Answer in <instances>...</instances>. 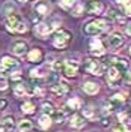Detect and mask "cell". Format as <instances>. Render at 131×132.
I'll use <instances>...</instances> for the list:
<instances>
[{"label":"cell","mask_w":131,"mask_h":132,"mask_svg":"<svg viewBox=\"0 0 131 132\" xmlns=\"http://www.w3.org/2000/svg\"><path fill=\"white\" fill-rule=\"evenodd\" d=\"M107 27V21L106 20H95V21H90L84 26L83 32L88 33V35H98L103 30H106Z\"/></svg>","instance_id":"obj_1"},{"label":"cell","mask_w":131,"mask_h":132,"mask_svg":"<svg viewBox=\"0 0 131 132\" xmlns=\"http://www.w3.org/2000/svg\"><path fill=\"white\" fill-rule=\"evenodd\" d=\"M69 39H71L69 32H66L63 29H59L57 32L54 33V36H53V45L56 48H65L68 45V42H69Z\"/></svg>","instance_id":"obj_2"},{"label":"cell","mask_w":131,"mask_h":132,"mask_svg":"<svg viewBox=\"0 0 131 132\" xmlns=\"http://www.w3.org/2000/svg\"><path fill=\"white\" fill-rule=\"evenodd\" d=\"M84 69L92 75H103L104 72V66L98 59H88L84 62Z\"/></svg>","instance_id":"obj_3"},{"label":"cell","mask_w":131,"mask_h":132,"mask_svg":"<svg viewBox=\"0 0 131 132\" xmlns=\"http://www.w3.org/2000/svg\"><path fill=\"white\" fill-rule=\"evenodd\" d=\"M15 68H18V62H17L15 59L6 56V57L2 59V62H0V74L6 75L8 72H11V71L15 69Z\"/></svg>","instance_id":"obj_4"},{"label":"cell","mask_w":131,"mask_h":132,"mask_svg":"<svg viewBox=\"0 0 131 132\" xmlns=\"http://www.w3.org/2000/svg\"><path fill=\"white\" fill-rule=\"evenodd\" d=\"M123 44V35L119 32H113L110 36H108V45H110V48H119L121 45Z\"/></svg>","instance_id":"obj_5"},{"label":"cell","mask_w":131,"mask_h":132,"mask_svg":"<svg viewBox=\"0 0 131 132\" xmlns=\"http://www.w3.org/2000/svg\"><path fill=\"white\" fill-rule=\"evenodd\" d=\"M0 128H2L5 132H14L15 131L14 117H12V116H5V117L0 120Z\"/></svg>","instance_id":"obj_6"},{"label":"cell","mask_w":131,"mask_h":132,"mask_svg":"<svg viewBox=\"0 0 131 132\" xmlns=\"http://www.w3.org/2000/svg\"><path fill=\"white\" fill-rule=\"evenodd\" d=\"M50 90H51L53 95H56V96H63V95H66V93L69 92V87H68V84H65V82L57 81L50 87Z\"/></svg>","instance_id":"obj_7"},{"label":"cell","mask_w":131,"mask_h":132,"mask_svg":"<svg viewBox=\"0 0 131 132\" xmlns=\"http://www.w3.org/2000/svg\"><path fill=\"white\" fill-rule=\"evenodd\" d=\"M77 69H78V63H72V62H65L62 66V72L66 77H75L77 75Z\"/></svg>","instance_id":"obj_8"},{"label":"cell","mask_w":131,"mask_h":132,"mask_svg":"<svg viewBox=\"0 0 131 132\" xmlns=\"http://www.w3.org/2000/svg\"><path fill=\"white\" fill-rule=\"evenodd\" d=\"M113 66H115L122 75L130 69V63H128V60H127V59H122V57L121 59H113Z\"/></svg>","instance_id":"obj_9"},{"label":"cell","mask_w":131,"mask_h":132,"mask_svg":"<svg viewBox=\"0 0 131 132\" xmlns=\"http://www.w3.org/2000/svg\"><path fill=\"white\" fill-rule=\"evenodd\" d=\"M90 53H92L93 56H101V54H104V47H103L101 41L97 39V38H93V39L90 41Z\"/></svg>","instance_id":"obj_10"},{"label":"cell","mask_w":131,"mask_h":132,"mask_svg":"<svg viewBox=\"0 0 131 132\" xmlns=\"http://www.w3.org/2000/svg\"><path fill=\"white\" fill-rule=\"evenodd\" d=\"M121 77H122V74L116 69L115 66L108 68V72H107V81L110 82V84H113V86H115L116 82L121 80Z\"/></svg>","instance_id":"obj_11"},{"label":"cell","mask_w":131,"mask_h":132,"mask_svg":"<svg viewBox=\"0 0 131 132\" xmlns=\"http://www.w3.org/2000/svg\"><path fill=\"white\" fill-rule=\"evenodd\" d=\"M86 123V117H83L80 114H75L71 117V120H69V125H71V128H75V129H82L83 126Z\"/></svg>","instance_id":"obj_12"},{"label":"cell","mask_w":131,"mask_h":132,"mask_svg":"<svg viewBox=\"0 0 131 132\" xmlns=\"http://www.w3.org/2000/svg\"><path fill=\"white\" fill-rule=\"evenodd\" d=\"M53 29H54V26H48V24H44V23L35 26V32L38 33L41 38H44V36H47L48 33H51L53 32Z\"/></svg>","instance_id":"obj_13"},{"label":"cell","mask_w":131,"mask_h":132,"mask_svg":"<svg viewBox=\"0 0 131 132\" xmlns=\"http://www.w3.org/2000/svg\"><path fill=\"white\" fill-rule=\"evenodd\" d=\"M103 9H104L103 3H101V2H95V0H93V2H89L88 6H86V11H88L89 14H101Z\"/></svg>","instance_id":"obj_14"},{"label":"cell","mask_w":131,"mask_h":132,"mask_svg":"<svg viewBox=\"0 0 131 132\" xmlns=\"http://www.w3.org/2000/svg\"><path fill=\"white\" fill-rule=\"evenodd\" d=\"M12 51H14V54H17V56H24L26 53H27V45H26V42H23V41L14 42Z\"/></svg>","instance_id":"obj_15"},{"label":"cell","mask_w":131,"mask_h":132,"mask_svg":"<svg viewBox=\"0 0 131 132\" xmlns=\"http://www.w3.org/2000/svg\"><path fill=\"white\" fill-rule=\"evenodd\" d=\"M83 90L86 92L88 95H97L99 90V84L97 82H92V81H88L83 84Z\"/></svg>","instance_id":"obj_16"},{"label":"cell","mask_w":131,"mask_h":132,"mask_svg":"<svg viewBox=\"0 0 131 132\" xmlns=\"http://www.w3.org/2000/svg\"><path fill=\"white\" fill-rule=\"evenodd\" d=\"M35 12L36 14H39V16H45L48 14V6L45 5V2H39V3H36L35 5Z\"/></svg>","instance_id":"obj_17"},{"label":"cell","mask_w":131,"mask_h":132,"mask_svg":"<svg viewBox=\"0 0 131 132\" xmlns=\"http://www.w3.org/2000/svg\"><path fill=\"white\" fill-rule=\"evenodd\" d=\"M41 59H42V53H41V50L39 48H33L30 50V53H29V60L30 62H41Z\"/></svg>","instance_id":"obj_18"},{"label":"cell","mask_w":131,"mask_h":132,"mask_svg":"<svg viewBox=\"0 0 131 132\" xmlns=\"http://www.w3.org/2000/svg\"><path fill=\"white\" fill-rule=\"evenodd\" d=\"M108 18H112V20H115L116 23H125V18H123L122 15H121V14H119V12H118V11H116V9H108Z\"/></svg>","instance_id":"obj_19"},{"label":"cell","mask_w":131,"mask_h":132,"mask_svg":"<svg viewBox=\"0 0 131 132\" xmlns=\"http://www.w3.org/2000/svg\"><path fill=\"white\" fill-rule=\"evenodd\" d=\"M51 117H50L48 114H44L39 117V126H41L42 129H48L50 126H51Z\"/></svg>","instance_id":"obj_20"},{"label":"cell","mask_w":131,"mask_h":132,"mask_svg":"<svg viewBox=\"0 0 131 132\" xmlns=\"http://www.w3.org/2000/svg\"><path fill=\"white\" fill-rule=\"evenodd\" d=\"M18 21H20V20H18V18H17L14 14H9V15H8V20H6V24H8V29H9V30H12V32H14V30H15V26L18 24Z\"/></svg>","instance_id":"obj_21"},{"label":"cell","mask_w":131,"mask_h":132,"mask_svg":"<svg viewBox=\"0 0 131 132\" xmlns=\"http://www.w3.org/2000/svg\"><path fill=\"white\" fill-rule=\"evenodd\" d=\"M112 132H131V122L119 123L116 128H113V131Z\"/></svg>","instance_id":"obj_22"},{"label":"cell","mask_w":131,"mask_h":132,"mask_svg":"<svg viewBox=\"0 0 131 132\" xmlns=\"http://www.w3.org/2000/svg\"><path fill=\"white\" fill-rule=\"evenodd\" d=\"M18 129L21 132H30V129H32V122L30 120H21L20 123H18Z\"/></svg>","instance_id":"obj_23"},{"label":"cell","mask_w":131,"mask_h":132,"mask_svg":"<svg viewBox=\"0 0 131 132\" xmlns=\"http://www.w3.org/2000/svg\"><path fill=\"white\" fill-rule=\"evenodd\" d=\"M47 74V69L45 68H35V69H32L30 71V77L32 78H41V77H44V75Z\"/></svg>","instance_id":"obj_24"},{"label":"cell","mask_w":131,"mask_h":132,"mask_svg":"<svg viewBox=\"0 0 131 132\" xmlns=\"http://www.w3.org/2000/svg\"><path fill=\"white\" fill-rule=\"evenodd\" d=\"M63 119H65V113H63V111L54 110V111L51 113V120H53V122H57V123H60Z\"/></svg>","instance_id":"obj_25"},{"label":"cell","mask_w":131,"mask_h":132,"mask_svg":"<svg viewBox=\"0 0 131 132\" xmlns=\"http://www.w3.org/2000/svg\"><path fill=\"white\" fill-rule=\"evenodd\" d=\"M68 107L71 108V110H80V107H82V101L78 98H72L68 101Z\"/></svg>","instance_id":"obj_26"},{"label":"cell","mask_w":131,"mask_h":132,"mask_svg":"<svg viewBox=\"0 0 131 132\" xmlns=\"http://www.w3.org/2000/svg\"><path fill=\"white\" fill-rule=\"evenodd\" d=\"M21 111H23L24 114H32L33 111H35V105H33L32 102H24V104L21 105Z\"/></svg>","instance_id":"obj_27"},{"label":"cell","mask_w":131,"mask_h":132,"mask_svg":"<svg viewBox=\"0 0 131 132\" xmlns=\"http://www.w3.org/2000/svg\"><path fill=\"white\" fill-rule=\"evenodd\" d=\"M54 110H56V108H54V105H53L51 102H44V104H42V111H44V114H51Z\"/></svg>","instance_id":"obj_28"},{"label":"cell","mask_w":131,"mask_h":132,"mask_svg":"<svg viewBox=\"0 0 131 132\" xmlns=\"http://www.w3.org/2000/svg\"><path fill=\"white\" fill-rule=\"evenodd\" d=\"M14 93H15V96H26L24 84H18V86H15V89H14Z\"/></svg>","instance_id":"obj_29"},{"label":"cell","mask_w":131,"mask_h":132,"mask_svg":"<svg viewBox=\"0 0 131 132\" xmlns=\"http://www.w3.org/2000/svg\"><path fill=\"white\" fill-rule=\"evenodd\" d=\"M26 30H27V27H26V24L23 23V21H18V24L15 26V30H14V32H18V33H24Z\"/></svg>","instance_id":"obj_30"},{"label":"cell","mask_w":131,"mask_h":132,"mask_svg":"<svg viewBox=\"0 0 131 132\" xmlns=\"http://www.w3.org/2000/svg\"><path fill=\"white\" fill-rule=\"evenodd\" d=\"M77 2H78V0H62L60 3H62V6H63V8L68 9V8H72Z\"/></svg>","instance_id":"obj_31"},{"label":"cell","mask_w":131,"mask_h":132,"mask_svg":"<svg viewBox=\"0 0 131 132\" xmlns=\"http://www.w3.org/2000/svg\"><path fill=\"white\" fill-rule=\"evenodd\" d=\"M122 80H123V82H125L127 86H131V69H128V71L123 74Z\"/></svg>","instance_id":"obj_32"},{"label":"cell","mask_w":131,"mask_h":132,"mask_svg":"<svg viewBox=\"0 0 131 132\" xmlns=\"http://www.w3.org/2000/svg\"><path fill=\"white\" fill-rule=\"evenodd\" d=\"M14 11H15V8H14V5H12V3H6V5H5V8H3V12H5L6 15L12 14Z\"/></svg>","instance_id":"obj_33"},{"label":"cell","mask_w":131,"mask_h":132,"mask_svg":"<svg viewBox=\"0 0 131 132\" xmlns=\"http://www.w3.org/2000/svg\"><path fill=\"white\" fill-rule=\"evenodd\" d=\"M83 113H84V117H88V119H95L93 108H86V110H83Z\"/></svg>","instance_id":"obj_34"},{"label":"cell","mask_w":131,"mask_h":132,"mask_svg":"<svg viewBox=\"0 0 131 132\" xmlns=\"http://www.w3.org/2000/svg\"><path fill=\"white\" fill-rule=\"evenodd\" d=\"M8 89V80L5 77H0V90H6Z\"/></svg>","instance_id":"obj_35"},{"label":"cell","mask_w":131,"mask_h":132,"mask_svg":"<svg viewBox=\"0 0 131 132\" xmlns=\"http://www.w3.org/2000/svg\"><path fill=\"white\" fill-rule=\"evenodd\" d=\"M82 11H83V6H82V5H78L77 8H74V9H72V15L78 16L80 14H82Z\"/></svg>","instance_id":"obj_36"},{"label":"cell","mask_w":131,"mask_h":132,"mask_svg":"<svg viewBox=\"0 0 131 132\" xmlns=\"http://www.w3.org/2000/svg\"><path fill=\"white\" fill-rule=\"evenodd\" d=\"M123 6H125V14H127V15H131V0L127 2Z\"/></svg>","instance_id":"obj_37"},{"label":"cell","mask_w":131,"mask_h":132,"mask_svg":"<svg viewBox=\"0 0 131 132\" xmlns=\"http://www.w3.org/2000/svg\"><path fill=\"white\" fill-rule=\"evenodd\" d=\"M127 35H130V36H131V24L127 26Z\"/></svg>","instance_id":"obj_38"},{"label":"cell","mask_w":131,"mask_h":132,"mask_svg":"<svg viewBox=\"0 0 131 132\" xmlns=\"http://www.w3.org/2000/svg\"><path fill=\"white\" fill-rule=\"evenodd\" d=\"M116 2H118V3H121V5H125V3H127V2H130V0H116Z\"/></svg>","instance_id":"obj_39"},{"label":"cell","mask_w":131,"mask_h":132,"mask_svg":"<svg viewBox=\"0 0 131 132\" xmlns=\"http://www.w3.org/2000/svg\"><path fill=\"white\" fill-rule=\"evenodd\" d=\"M6 105V101H0V108H3Z\"/></svg>","instance_id":"obj_40"},{"label":"cell","mask_w":131,"mask_h":132,"mask_svg":"<svg viewBox=\"0 0 131 132\" xmlns=\"http://www.w3.org/2000/svg\"><path fill=\"white\" fill-rule=\"evenodd\" d=\"M18 2H23V3H24V2H29V0H18Z\"/></svg>","instance_id":"obj_41"},{"label":"cell","mask_w":131,"mask_h":132,"mask_svg":"<svg viewBox=\"0 0 131 132\" xmlns=\"http://www.w3.org/2000/svg\"><path fill=\"white\" fill-rule=\"evenodd\" d=\"M0 132H5V131H3V129H2V128H0Z\"/></svg>","instance_id":"obj_42"},{"label":"cell","mask_w":131,"mask_h":132,"mask_svg":"<svg viewBox=\"0 0 131 132\" xmlns=\"http://www.w3.org/2000/svg\"><path fill=\"white\" fill-rule=\"evenodd\" d=\"M130 54H131V47H130Z\"/></svg>","instance_id":"obj_43"}]
</instances>
